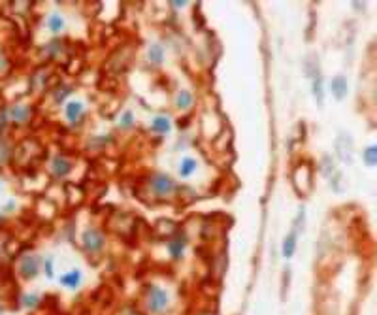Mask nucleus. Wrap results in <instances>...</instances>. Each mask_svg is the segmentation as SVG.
<instances>
[{"mask_svg": "<svg viewBox=\"0 0 377 315\" xmlns=\"http://www.w3.org/2000/svg\"><path fill=\"white\" fill-rule=\"evenodd\" d=\"M151 189L153 193L160 198H166V196H172L176 191H178V183L170 178V176L159 174L151 180Z\"/></svg>", "mask_w": 377, "mask_h": 315, "instance_id": "f257e3e1", "label": "nucleus"}, {"mask_svg": "<svg viewBox=\"0 0 377 315\" xmlns=\"http://www.w3.org/2000/svg\"><path fill=\"white\" fill-rule=\"evenodd\" d=\"M168 302H170V298H168V293H166L164 289L155 287V285L149 287V298H147L149 311H153V313L164 311V309L168 308Z\"/></svg>", "mask_w": 377, "mask_h": 315, "instance_id": "f03ea898", "label": "nucleus"}, {"mask_svg": "<svg viewBox=\"0 0 377 315\" xmlns=\"http://www.w3.org/2000/svg\"><path fill=\"white\" fill-rule=\"evenodd\" d=\"M83 246L89 253H98L104 248V234L98 228H87L83 232Z\"/></svg>", "mask_w": 377, "mask_h": 315, "instance_id": "7ed1b4c3", "label": "nucleus"}, {"mask_svg": "<svg viewBox=\"0 0 377 315\" xmlns=\"http://www.w3.org/2000/svg\"><path fill=\"white\" fill-rule=\"evenodd\" d=\"M19 272L25 279H32V277H36L38 272H40V259H38L36 255L23 257V261H21V264H19Z\"/></svg>", "mask_w": 377, "mask_h": 315, "instance_id": "20e7f679", "label": "nucleus"}, {"mask_svg": "<svg viewBox=\"0 0 377 315\" xmlns=\"http://www.w3.org/2000/svg\"><path fill=\"white\" fill-rule=\"evenodd\" d=\"M336 148H337L339 159L351 164V162H353V140H351L349 136H345V134L339 136L336 142Z\"/></svg>", "mask_w": 377, "mask_h": 315, "instance_id": "39448f33", "label": "nucleus"}, {"mask_svg": "<svg viewBox=\"0 0 377 315\" xmlns=\"http://www.w3.org/2000/svg\"><path fill=\"white\" fill-rule=\"evenodd\" d=\"M292 180H294V187H296V191L300 189V185H302V181H305V185L311 189V170L307 164H302V166H298L296 170H294V176H292Z\"/></svg>", "mask_w": 377, "mask_h": 315, "instance_id": "423d86ee", "label": "nucleus"}, {"mask_svg": "<svg viewBox=\"0 0 377 315\" xmlns=\"http://www.w3.org/2000/svg\"><path fill=\"white\" fill-rule=\"evenodd\" d=\"M32 115V110L28 106H23V104H15V106L10 108V119L17 121V123H25L28 121V117Z\"/></svg>", "mask_w": 377, "mask_h": 315, "instance_id": "0eeeda50", "label": "nucleus"}, {"mask_svg": "<svg viewBox=\"0 0 377 315\" xmlns=\"http://www.w3.org/2000/svg\"><path fill=\"white\" fill-rule=\"evenodd\" d=\"M168 251H170V255H172L176 261L181 259V257H183V251H185V238H183V236L172 238V240L168 241Z\"/></svg>", "mask_w": 377, "mask_h": 315, "instance_id": "6e6552de", "label": "nucleus"}, {"mask_svg": "<svg viewBox=\"0 0 377 315\" xmlns=\"http://www.w3.org/2000/svg\"><path fill=\"white\" fill-rule=\"evenodd\" d=\"M83 114H85V110H83V104L80 100H72L66 104V117L72 123H78L83 117Z\"/></svg>", "mask_w": 377, "mask_h": 315, "instance_id": "1a4fd4ad", "label": "nucleus"}, {"mask_svg": "<svg viewBox=\"0 0 377 315\" xmlns=\"http://www.w3.org/2000/svg\"><path fill=\"white\" fill-rule=\"evenodd\" d=\"M60 283H62L64 287H68V289L80 287V283H81V272H80V270H70L68 274H64L62 277H60Z\"/></svg>", "mask_w": 377, "mask_h": 315, "instance_id": "9d476101", "label": "nucleus"}, {"mask_svg": "<svg viewBox=\"0 0 377 315\" xmlns=\"http://www.w3.org/2000/svg\"><path fill=\"white\" fill-rule=\"evenodd\" d=\"M332 93L336 96L337 100H341L345 94H347V81H345L344 76H337L332 80Z\"/></svg>", "mask_w": 377, "mask_h": 315, "instance_id": "9b49d317", "label": "nucleus"}, {"mask_svg": "<svg viewBox=\"0 0 377 315\" xmlns=\"http://www.w3.org/2000/svg\"><path fill=\"white\" fill-rule=\"evenodd\" d=\"M72 170V164H70V161L68 159H64V157H57L53 161V172L55 176H59V178H64V176H68V172Z\"/></svg>", "mask_w": 377, "mask_h": 315, "instance_id": "f8f14e48", "label": "nucleus"}, {"mask_svg": "<svg viewBox=\"0 0 377 315\" xmlns=\"http://www.w3.org/2000/svg\"><path fill=\"white\" fill-rule=\"evenodd\" d=\"M296 236H298L296 232H291V234L285 238L283 248H281L285 259H291V257L294 255V251H296Z\"/></svg>", "mask_w": 377, "mask_h": 315, "instance_id": "ddd939ff", "label": "nucleus"}, {"mask_svg": "<svg viewBox=\"0 0 377 315\" xmlns=\"http://www.w3.org/2000/svg\"><path fill=\"white\" fill-rule=\"evenodd\" d=\"M196 172V161L194 159H183L181 161V166H179V174L183 176V178H189V176H192Z\"/></svg>", "mask_w": 377, "mask_h": 315, "instance_id": "4468645a", "label": "nucleus"}, {"mask_svg": "<svg viewBox=\"0 0 377 315\" xmlns=\"http://www.w3.org/2000/svg\"><path fill=\"white\" fill-rule=\"evenodd\" d=\"M151 127H153V130H155V132L164 134V132H168V130H170V121H168V117H162V115H160V117H155V119H153Z\"/></svg>", "mask_w": 377, "mask_h": 315, "instance_id": "2eb2a0df", "label": "nucleus"}, {"mask_svg": "<svg viewBox=\"0 0 377 315\" xmlns=\"http://www.w3.org/2000/svg\"><path fill=\"white\" fill-rule=\"evenodd\" d=\"M47 27H49L51 32H60V30L64 28V19H62L59 14H51L49 15V19H47Z\"/></svg>", "mask_w": 377, "mask_h": 315, "instance_id": "dca6fc26", "label": "nucleus"}, {"mask_svg": "<svg viewBox=\"0 0 377 315\" xmlns=\"http://www.w3.org/2000/svg\"><path fill=\"white\" fill-rule=\"evenodd\" d=\"M176 104H178L179 110H187V108H191L192 106V93H189V91H181V93L178 94Z\"/></svg>", "mask_w": 377, "mask_h": 315, "instance_id": "f3484780", "label": "nucleus"}, {"mask_svg": "<svg viewBox=\"0 0 377 315\" xmlns=\"http://www.w3.org/2000/svg\"><path fill=\"white\" fill-rule=\"evenodd\" d=\"M162 57H164L162 46H160V44H153V46L149 47V60L159 64V62H162Z\"/></svg>", "mask_w": 377, "mask_h": 315, "instance_id": "a211bd4d", "label": "nucleus"}, {"mask_svg": "<svg viewBox=\"0 0 377 315\" xmlns=\"http://www.w3.org/2000/svg\"><path fill=\"white\" fill-rule=\"evenodd\" d=\"M313 94H315V98H317L319 104H323V81H321V76H315V80H313Z\"/></svg>", "mask_w": 377, "mask_h": 315, "instance_id": "6ab92c4d", "label": "nucleus"}, {"mask_svg": "<svg viewBox=\"0 0 377 315\" xmlns=\"http://www.w3.org/2000/svg\"><path fill=\"white\" fill-rule=\"evenodd\" d=\"M364 161L368 162L370 166H373V164H375V161H377V149L373 148V146L366 149V153H364Z\"/></svg>", "mask_w": 377, "mask_h": 315, "instance_id": "aec40b11", "label": "nucleus"}, {"mask_svg": "<svg viewBox=\"0 0 377 315\" xmlns=\"http://www.w3.org/2000/svg\"><path fill=\"white\" fill-rule=\"evenodd\" d=\"M8 159H10V149H8V146L4 142H0V164L6 162Z\"/></svg>", "mask_w": 377, "mask_h": 315, "instance_id": "412c9836", "label": "nucleus"}, {"mask_svg": "<svg viewBox=\"0 0 377 315\" xmlns=\"http://www.w3.org/2000/svg\"><path fill=\"white\" fill-rule=\"evenodd\" d=\"M46 274H47V277H53V259H51V257L46 261Z\"/></svg>", "mask_w": 377, "mask_h": 315, "instance_id": "4be33fe9", "label": "nucleus"}, {"mask_svg": "<svg viewBox=\"0 0 377 315\" xmlns=\"http://www.w3.org/2000/svg\"><path fill=\"white\" fill-rule=\"evenodd\" d=\"M6 125H8V115H6V112H0V134L4 132Z\"/></svg>", "mask_w": 377, "mask_h": 315, "instance_id": "5701e85b", "label": "nucleus"}, {"mask_svg": "<svg viewBox=\"0 0 377 315\" xmlns=\"http://www.w3.org/2000/svg\"><path fill=\"white\" fill-rule=\"evenodd\" d=\"M36 300H38V296H25V306H28V308H32V306H36Z\"/></svg>", "mask_w": 377, "mask_h": 315, "instance_id": "b1692460", "label": "nucleus"}, {"mask_svg": "<svg viewBox=\"0 0 377 315\" xmlns=\"http://www.w3.org/2000/svg\"><path fill=\"white\" fill-rule=\"evenodd\" d=\"M121 125H123V127H130V125H132V114H128V112H126Z\"/></svg>", "mask_w": 377, "mask_h": 315, "instance_id": "393cba45", "label": "nucleus"}, {"mask_svg": "<svg viewBox=\"0 0 377 315\" xmlns=\"http://www.w3.org/2000/svg\"><path fill=\"white\" fill-rule=\"evenodd\" d=\"M119 315H140V313L134 308H123L119 311Z\"/></svg>", "mask_w": 377, "mask_h": 315, "instance_id": "a878e982", "label": "nucleus"}, {"mask_svg": "<svg viewBox=\"0 0 377 315\" xmlns=\"http://www.w3.org/2000/svg\"><path fill=\"white\" fill-rule=\"evenodd\" d=\"M172 6H176V8H183V6H185V2H174Z\"/></svg>", "mask_w": 377, "mask_h": 315, "instance_id": "bb28decb", "label": "nucleus"}]
</instances>
